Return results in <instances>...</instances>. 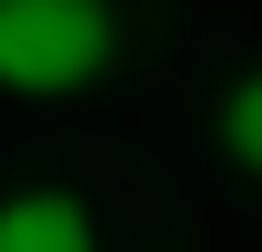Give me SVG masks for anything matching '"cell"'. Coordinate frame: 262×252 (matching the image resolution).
<instances>
[{
	"label": "cell",
	"mask_w": 262,
	"mask_h": 252,
	"mask_svg": "<svg viewBox=\"0 0 262 252\" xmlns=\"http://www.w3.org/2000/svg\"><path fill=\"white\" fill-rule=\"evenodd\" d=\"M131 61L121 0H0V101L61 111V101L111 91Z\"/></svg>",
	"instance_id": "cell-1"
},
{
	"label": "cell",
	"mask_w": 262,
	"mask_h": 252,
	"mask_svg": "<svg viewBox=\"0 0 262 252\" xmlns=\"http://www.w3.org/2000/svg\"><path fill=\"white\" fill-rule=\"evenodd\" d=\"M0 252H111L91 192L71 182H10L0 192Z\"/></svg>",
	"instance_id": "cell-2"
},
{
	"label": "cell",
	"mask_w": 262,
	"mask_h": 252,
	"mask_svg": "<svg viewBox=\"0 0 262 252\" xmlns=\"http://www.w3.org/2000/svg\"><path fill=\"white\" fill-rule=\"evenodd\" d=\"M212 152H222L242 182H262V51L212 91Z\"/></svg>",
	"instance_id": "cell-3"
}]
</instances>
